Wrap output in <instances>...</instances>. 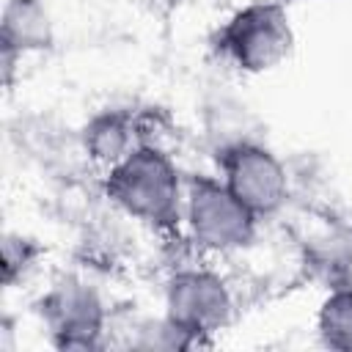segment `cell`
Wrapping results in <instances>:
<instances>
[{
	"label": "cell",
	"instance_id": "1",
	"mask_svg": "<svg viewBox=\"0 0 352 352\" xmlns=\"http://www.w3.org/2000/svg\"><path fill=\"white\" fill-rule=\"evenodd\" d=\"M110 198L129 214L168 226L179 217V173L154 146H138L110 168Z\"/></svg>",
	"mask_w": 352,
	"mask_h": 352
},
{
	"label": "cell",
	"instance_id": "2",
	"mask_svg": "<svg viewBox=\"0 0 352 352\" xmlns=\"http://www.w3.org/2000/svg\"><path fill=\"white\" fill-rule=\"evenodd\" d=\"M223 50L245 72H267L292 50L289 16L280 6L256 3L242 8L220 33Z\"/></svg>",
	"mask_w": 352,
	"mask_h": 352
},
{
	"label": "cell",
	"instance_id": "3",
	"mask_svg": "<svg viewBox=\"0 0 352 352\" xmlns=\"http://www.w3.org/2000/svg\"><path fill=\"white\" fill-rule=\"evenodd\" d=\"M187 217L195 239L212 250H234L253 234V212L226 184L212 179L190 184Z\"/></svg>",
	"mask_w": 352,
	"mask_h": 352
},
{
	"label": "cell",
	"instance_id": "4",
	"mask_svg": "<svg viewBox=\"0 0 352 352\" xmlns=\"http://www.w3.org/2000/svg\"><path fill=\"white\" fill-rule=\"evenodd\" d=\"M223 184L253 214L272 212L286 198V173L280 162L261 146L239 143L223 151Z\"/></svg>",
	"mask_w": 352,
	"mask_h": 352
},
{
	"label": "cell",
	"instance_id": "5",
	"mask_svg": "<svg viewBox=\"0 0 352 352\" xmlns=\"http://www.w3.org/2000/svg\"><path fill=\"white\" fill-rule=\"evenodd\" d=\"M170 324L182 333H209L228 319L231 300L220 278L209 272H182L168 292Z\"/></svg>",
	"mask_w": 352,
	"mask_h": 352
},
{
	"label": "cell",
	"instance_id": "6",
	"mask_svg": "<svg viewBox=\"0 0 352 352\" xmlns=\"http://www.w3.org/2000/svg\"><path fill=\"white\" fill-rule=\"evenodd\" d=\"M50 319L60 333H96L99 302L91 292L80 286H63L50 297Z\"/></svg>",
	"mask_w": 352,
	"mask_h": 352
},
{
	"label": "cell",
	"instance_id": "7",
	"mask_svg": "<svg viewBox=\"0 0 352 352\" xmlns=\"http://www.w3.org/2000/svg\"><path fill=\"white\" fill-rule=\"evenodd\" d=\"M132 124L124 116H99L91 121V126L85 129V146L88 151L102 160L110 162V168L116 162H121L126 154H132Z\"/></svg>",
	"mask_w": 352,
	"mask_h": 352
},
{
	"label": "cell",
	"instance_id": "8",
	"mask_svg": "<svg viewBox=\"0 0 352 352\" xmlns=\"http://www.w3.org/2000/svg\"><path fill=\"white\" fill-rule=\"evenodd\" d=\"M6 41L16 47H38L47 41V16L36 0H11L6 6Z\"/></svg>",
	"mask_w": 352,
	"mask_h": 352
},
{
	"label": "cell",
	"instance_id": "9",
	"mask_svg": "<svg viewBox=\"0 0 352 352\" xmlns=\"http://www.w3.org/2000/svg\"><path fill=\"white\" fill-rule=\"evenodd\" d=\"M322 336L336 349H352V292H336L319 316Z\"/></svg>",
	"mask_w": 352,
	"mask_h": 352
}]
</instances>
